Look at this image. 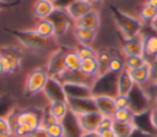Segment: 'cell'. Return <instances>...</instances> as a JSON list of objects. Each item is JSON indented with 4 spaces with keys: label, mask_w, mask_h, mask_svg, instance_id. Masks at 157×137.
Returning a JSON list of instances; mask_svg holds the SVG:
<instances>
[{
    "label": "cell",
    "mask_w": 157,
    "mask_h": 137,
    "mask_svg": "<svg viewBox=\"0 0 157 137\" xmlns=\"http://www.w3.org/2000/svg\"><path fill=\"white\" fill-rule=\"evenodd\" d=\"M110 13L113 17V21L115 22L118 29L120 31L123 38H132L142 33V22L140 18L134 17L126 12H123L117 6H110Z\"/></svg>",
    "instance_id": "cell-1"
},
{
    "label": "cell",
    "mask_w": 157,
    "mask_h": 137,
    "mask_svg": "<svg viewBox=\"0 0 157 137\" xmlns=\"http://www.w3.org/2000/svg\"><path fill=\"white\" fill-rule=\"evenodd\" d=\"M42 114L34 110H22L15 114V121L12 124V133L15 137H26L29 132L34 131L40 126Z\"/></svg>",
    "instance_id": "cell-2"
},
{
    "label": "cell",
    "mask_w": 157,
    "mask_h": 137,
    "mask_svg": "<svg viewBox=\"0 0 157 137\" xmlns=\"http://www.w3.org/2000/svg\"><path fill=\"white\" fill-rule=\"evenodd\" d=\"M9 33H11L23 48L33 51H43L47 48H50L53 45L54 39H45L40 35H38L33 28L31 29H7Z\"/></svg>",
    "instance_id": "cell-3"
},
{
    "label": "cell",
    "mask_w": 157,
    "mask_h": 137,
    "mask_svg": "<svg viewBox=\"0 0 157 137\" xmlns=\"http://www.w3.org/2000/svg\"><path fill=\"white\" fill-rule=\"evenodd\" d=\"M49 78H50V76L47 72L45 67L39 66V67L32 68L25 78L23 94L27 98H29V97L37 95L39 93H43Z\"/></svg>",
    "instance_id": "cell-4"
},
{
    "label": "cell",
    "mask_w": 157,
    "mask_h": 137,
    "mask_svg": "<svg viewBox=\"0 0 157 137\" xmlns=\"http://www.w3.org/2000/svg\"><path fill=\"white\" fill-rule=\"evenodd\" d=\"M22 65L21 51L16 46L0 48V75H11Z\"/></svg>",
    "instance_id": "cell-5"
},
{
    "label": "cell",
    "mask_w": 157,
    "mask_h": 137,
    "mask_svg": "<svg viewBox=\"0 0 157 137\" xmlns=\"http://www.w3.org/2000/svg\"><path fill=\"white\" fill-rule=\"evenodd\" d=\"M67 50L69 49L60 46V48L54 49L49 54V57H48V61L45 65V70L50 77L59 78L66 71V68H65V54Z\"/></svg>",
    "instance_id": "cell-6"
},
{
    "label": "cell",
    "mask_w": 157,
    "mask_h": 137,
    "mask_svg": "<svg viewBox=\"0 0 157 137\" xmlns=\"http://www.w3.org/2000/svg\"><path fill=\"white\" fill-rule=\"evenodd\" d=\"M117 77L118 75L105 72L94 78L92 83V93L96 94H105L110 97L117 95Z\"/></svg>",
    "instance_id": "cell-7"
},
{
    "label": "cell",
    "mask_w": 157,
    "mask_h": 137,
    "mask_svg": "<svg viewBox=\"0 0 157 137\" xmlns=\"http://www.w3.org/2000/svg\"><path fill=\"white\" fill-rule=\"evenodd\" d=\"M54 28H55V38H61L67 33L69 29L74 28V21L70 18L65 9L55 6V10L49 16Z\"/></svg>",
    "instance_id": "cell-8"
},
{
    "label": "cell",
    "mask_w": 157,
    "mask_h": 137,
    "mask_svg": "<svg viewBox=\"0 0 157 137\" xmlns=\"http://www.w3.org/2000/svg\"><path fill=\"white\" fill-rule=\"evenodd\" d=\"M129 99H130L129 109L135 114V116L144 114L152 105V102L150 100V98L147 97V94L145 93V91L141 86L135 84V87L132 88V91L129 94Z\"/></svg>",
    "instance_id": "cell-9"
},
{
    "label": "cell",
    "mask_w": 157,
    "mask_h": 137,
    "mask_svg": "<svg viewBox=\"0 0 157 137\" xmlns=\"http://www.w3.org/2000/svg\"><path fill=\"white\" fill-rule=\"evenodd\" d=\"M74 119L80 128L81 132H93L98 130V126L103 119V115L98 113L97 110L94 111H88V113H82V114H72Z\"/></svg>",
    "instance_id": "cell-10"
},
{
    "label": "cell",
    "mask_w": 157,
    "mask_h": 137,
    "mask_svg": "<svg viewBox=\"0 0 157 137\" xmlns=\"http://www.w3.org/2000/svg\"><path fill=\"white\" fill-rule=\"evenodd\" d=\"M65 94L67 98L74 99H87L92 98V87L91 84L82 82H64L63 83Z\"/></svg>",
    "instance_id": "cell-11"
},
{
    "label": "cell",
    "mask_w": 157,
    "mask_h": 137,
    "mask_svg": "<svg viewBox=\"0 0 157 137\" xmlns=\"http://www.w3.org/2000/svg\"><path fill=\"white\" fill-rule=\"evenodd\" d=\"M43 93H44L45 98L49 100V103L50 102H66L67 100L63 83L58 78H54V77H50L48 80Z\"/></svg>",
    "instance_id": "cell-12"
},
{
    "label": "cell",
    "mask_w": 157,
    "mask_h": 137,
    "mask_svg": "<svg viewBox=\"0 0 157 137\" xmlns=\"http://www.w3.org/2000/svg\"><path fill=\"white\" fill-rule=\"evenodd\" d=\"M121 51L125 57L134 55H144V34L140 33L132 38H123L121 42Z\"/></svg>",
    "instance_id": "cell-13"
},
{
    "label": "cell",
    "mask_w": 157,
    "mask_h": 137,
    "mask_svg": "<svg viewBox=\"0 0 157 137\" xmlns=\"http://www.w3.org/2000/svg\"><path fill=\"white\" fill-rule=\"evenodd\" d=\"M96 110L98 113H101L103 116H110L113 117L117 108L114 104V97L110 95H105V94H96L92 95Z\"/></svg>",
    "instance_id": "cell-14"
},
{
    "label": "cell",
    "mask_w": 157,
    "mask_h": 137,
    "mask_svg": "<svg viewBox=\"0 0 157 137\" xmlns=\"http://www.w3.org/2000/svg\"><path fill=\"white\" fill-rule=\"evenodd\" d=\"M70 113L71 114H82V113H88V111H94L96 106L93 103L92 98L87 99H74V98H67L66 100Z\"/></svg>",
    "instance_id": "cell-15"
},
{
    "label": "cell",
    "mask_w": 157,
    "mask_h": 137,
    "mask_svg": "<svg viewBox=\"0 0 157 137\" xmlns=\"http://www.w3.org/2000/svg\"><path fill=\"white\" fill-rule=\"evenodd\" d=\"M99 22H101L99 12L97 10H91L87 13H85L82 17H80L77 21H75L74 26L75 27H81V28H86V29L97 31V28L99 27Z\"/></svg>",
    "instance_id": "cell-16"
},
{
    "label": "cell",
    "mask_w": 157,
    "mask_h": 137,
    "mask_svg": "<svg viewBox=\"0 0 157 137\" xmlns=\"http://www.w3.org/2000/svg\"><path fill=\"white\" fill-rule=\"evenodd\" d=\"M130 73L131 80L134 81V83L136 86H146L147 83H150L151 80V62L150 60L141 67L135 68V70H128Z\"/></svg>",
    "instance_id": "cell-17"
},
{
    "label": "cell",
    "mask_w": 157,
    "mask_h": 137,
    "mask_svg": "<svg viewBox=\"0 0 157 137\" xmlns=\"http://www.w3.org/2000/svg\"><path fill=\"white\" fill-rule=\"evenodd\" d=\"M55 121H59V122H63L66 116L69 115L70 113V109H69V105L66 102H50L48 104V108L45 110Z\"/></svg>",
    "instance_id": "cell-18"
},
{
    "label": "cell",
    "mask_w": 157,
    "mask_h": 137,
    "mask_svg": "<svg viewBox=\"0 0 157 137\" xmlns=\"http://www.w3.org/2000/svg\"><path fill=\"white\" fill-rule=\"evenodd\" d=\"M91 10H93V9L87 2H85L83 0H72L65 7V11L67 12V15L70 16V18L74 22L77 21L80 17H82L85 13H87Z\"/></svg>",
    "instance_id": "cell-19"
},
{
    "label": "cell",
    "mask_w": 157,
    "mask_h": 137,
    "mask_svg": "<svg viewBox=\"0 0 157 137\" xmlns=\"http://www.w3.org/2000/svg\"><path fill=\"white\" fill-rule=\"evenodd\" d=\"M134 87H135V83L130 77L129 71L124 68L117 77V94L129 95Z\"/></svg>",
    "instance_id": "cell-20"
},
{
    "label": "cell",
    "mask_w": 157,
    "mask_h": 137,
    "mask_svg": "<svg viewBox=\"0 0 157 137\" xmlns=\"http://www.w3.org/2000/svg\"><path fill=\"white\" fill-rule=\"evenodd\" d=\"M55 10V4L50 0H37L33 5V16L38 20L49 18V16Z\"/></svg>",
    "instance_id": "cell-21"
},
{
    "label": "cell",
    "mask_w": 157,
    "mask_h": 137,
    "mask_svg": "<svg viewBox=\"0 0 157 137\" xmlns=\"http://www.w3.org/2000/svg\"><path fill=\"white\" fill-rule=\"evenodd\" d=\"M33 31L38 35H40L45 39H55V28L49 18L37 20V22L34 23Z\"/></svg>",
    "instance_id": "cell-22"
},
{
    "label": "cell",
    "mask_w": 157,
    "mask_h": 137,
    "mask_svg": "<svg viewBox=\"0 0 157 137\" xmlns=\"http://www.w3.org/2000/svg\"><path fill=\"white\" fill-rule=\"evenodd\" d=\"M72 34H74L75 39L77 40L78 45H92L94 39H96L97 31L86 29V28H81V27H75L74 26Z\"/></svg>",
    "instance_id": "cell-23"
},
{
    "label": "cell",
    "mask_w": 157,
    "mask_h": 137,
    "mask_svg": "<svg viewBox=\"0 0 157 137\" xmlns=\"http://www.w3.org/2000/svg\"><path fill=\"white\" fill-rule=\"evenodd\" d=\"M137 130L135 121L131 122H117L113 121V131L115 137H131Z\"/></svg>",
    "instance_id": "cell-24"
},
{
    "label": "cell",
    "mask_w": 157,
    "mask_h": 137,
    "mask_svg": "<svg viewBox=\"0 0 157 137\" xmlns=\"http://www.w3.org/2000/svg\"><path fill=\"white\" fill-rule=\"evenodd\" d=\"M144 56L151 60L157 56V33L144 34Z\"/></svg>",
    "instance_id": "cell-25"
},
{
    "label": "cell",
    "mask_w": 157,
    "mask_h": 137,
    "mask_svg": "<svg viewBox=\"0 0 157 137\" xmlns=\"http://www.w3.org/2000/svg\"><path fill=\"white\" fill-rule=\"evenodd\" d=\"M80 72L92 80H94L96 77L99 76V67L97 64L96 57L93 59H86V60H81V66H80Z\"/></svg>",
    "instance_id": "cell-26"
},
{
    "label": "cell",
    "mask_w": 157,
    "mask_h": 137,
    "mask_svg": "<svg viewBox=\"0 0 157 137\" xmlns=\"http://www.w3.org/2000/svg\"><path fill=\"white\" fill-rule=\"evenodd\" d=\"M81 66V59L76 54L75 49H70L65 54V68L67 72H78Z\"/></svg>",
    "instance_id": "cell-27"
},
{
    "label": "cell",
    "mask_w": 157,
    "mask_h": 137,
    "mask_svg": "<svg viewBox=\"0 0 157 137\" xmlns=\"http://www.w3.org/2000/svg\"><path fill=\"white\" fill-rule=\"evenodd\" d=\"M112 57H113V55L108 50L98 51V54L96 56V60H97V64H98V67H99V76L108 72V66H109V62H110Z\"/></svg>",
    "instance_id": "cell-28"
},
{
    "label": "cell",
    "mask_w": 157,
    "mask_h": 137,
    "mask_svg": "<svg viewBox=\"0 0 157 137\" xmlns=\"http://www.w3.org/2000/svg\"><path fill=\"white\" fill-rule=\"evenodd\" d=\"M148 60L144 55H134V56H128L124 60V65L126 70H135L141 66H144Z\"/></svg>",
    "instance_id": "cell-29"
},
{
    "label": "cell",
    "mask_w": 157,
    "mask_h": 137,
    "mask_svg": "<svg viewBox=\"0 0 157 137\" xmlns=\"http://www.w3.org/2000/svg\"><path fill=\"white\" fill-rule=\"evenodd\" d=\"M113 121L117 122H131L135 121V114L129 109H117L113 115Z\"/></svg>",
    "instance_id": "cell-30"
},
{
    "label": "cell",
    "mask_w": 157,
    "mask_h": 137,
    "mask_svg": "<svg viewBox=\"0 0 157 137\" xmlns=\"http://www.w3.org/2000/svg\"><path fill=\"white\" fill-rule=\"evenodd\" d=\"M140 20H141V22L142 23H146V22H152V20L157 16V9H155V7H152V6H150V5H146L145 2L142 4V6H141V9H140Z\"/></svg>",
    "instance_id": "cell-31"
},
{
    "label": "cell",
    "mask_w": 157,
    "mask_h": 137,
    "mask_svg": "<svg viewBox=\"0 0 157 137\" xmlns=\"http://www.w3.org/2000/svg\"><path fill=\"white\" fill-rule=\"evenodd\" d=\"M76 54L80 56L81 60H86V59H93L97 56L98 50H96L92 45H78L75 48Z\"/></svg>",
    "instance_id": "cell-32"
},
{
    "label": "cell",
    "mask_w": 157,
    "mask_h": 137,
    "mask_svg": "<svg viewBox=\"0 0 157 137\" xmlns=\"http://www.w3.org/2000/svg\"><path fill=\"white\" fill-rule=\"evenodd\" d=\"M47 131L50 137H66L65 126L63 122H59V121H55L50 126H48Z\"/></svg>",
    "instance_id": "cell-33"
},
{
    "label": "cell",
    "mask_w": 157,
    "mask_h": 137,
    "mask_svg": "<svg viewBox=\"0 0 157 137\" xmlns=\"http://www.w3.org/2000/svg\"><path fill=\"white\" fill-rule=\"evenodd\" d=\"M124 68H125V65H124V61L120 57L113 56L110 59V62H109V66H108V72L114 73V75H119Z\"/></svg>",
    "instance_id": "cell-34"
},
{
    "label": "cell",
    "mask_w": 157,
    "mask_h": 137,
    "mask_svg": "<svg viewBox=\"0 0 157 137\" xmlns=\"http://www.w3.org/2000/svg\"><path fill=\"white\" fill-rule=\"evenodd\" d=\"M114 104L117 109H126L130 108V99L129 95H121V94H117L114 97Z\"/></svg>",
    "instance_id": "cell-35"
},
{
    "label": "cell",
    "mask_w": 157,
    "mask_h": 137,
    "mask_svg": "<svg viewBox=\"0 0 157 137\" xmlns=\"http://www.w3.org/2000/svg\"><path fill=\"white\" fill-rule=\"evenodd\" d=\"M142 88L151 102L157 100V82H150L146 86H144Z\"/></svg>",
    "instance_id": "cell-36"
},
{
    "label": "cell",
    "mask_w": 157,
    "mask_h": 137,
    "mask_svg": "<svg viewBox=\"0 0 157 137\" xmlns=\"http://www.w3.org/2000/svg\"><path fill=\"white\" fill-rule=\"evenodd\" d=\"M0 132L12 133V124H11V120H10V115L0 116Z\"/></svg>",
    "instance_id": "cell-37"
},
{
    "label": "cell",
    "mask_w": 157,
    "mask_h": 137,
    "mask_svg": "<svg viewBox=\"0 0 157 137\" xmlns=\"http://www.w3.org/2000/svg\"><path fill=\"white\" fill-rule=\"evenodd\" d=\"M26 137H50V136H49L47 128H44V127H38V128H36L34 131L29 132Z\"/></svg>",
    "instance_id": "cell-38"
},
{
    "label": "cell",
    "mask_w": 157,
    "mask_h": 137,
    "mask_svg": "<svg viewBox=\"0 0 157 137\" xmlns=\"http://www.w3.org/2000/svg\"><path fill=\"white\" fill-rule=\"evenodd\" d=\"M151 62V80L150 82H157V56L152 60H150Z\"/></svg>",
    "instance_id": "cell-39"
},
{
    "label": "cell",
    "mask_w": 157,
    "mask_h": 137,
    "mask_svg": "<svg viewBox=\"0 0 157 137\" xmlns=\"http://www.w3.org/2000/svg\"><path fill=\"white\" fill-rule=\"evenodd\" d=\"M148 119H150L151 126L155 130H157V108L153 106V108L150 109V116H148Z\"/></svg>",
    "instance_id": "cell-40"
},
{
    "label": "cell",
    "mask_w": 157,
    "mask_h": 137,
    "mask_svg": "<svg viewBox=\"0 0 157 137\" xmlns=\"http://www.w3.org/2000/svg\"><path fill=\"white\" fill-rule=\"evenodd\" d=\"M18 4V1H10V0H0V11L6 10L9 7L16 6Z\"/></svg>",
    "instance_id": "cell-41"
},
{
    "label": "cell",
    "mask_w": 157,
    "mask_h": 137,
    "mask_svg": "<svg viewBox=\"0 0 157 137\" xmlns=\"http://www.w3.org/2000/svg\"><path fill=\"white\" fill-rule=\"evenodd\" d=\"M97 132L99 133V136H101V137H115L114 131H113V127H110V128H103V130H98Z\"/></svg>",
    "instance_id": "cell-42"
},
{
    "label": "cell",
    "mask_w": 157,
    "mask_h": 137,
    "mask_svg": "<svg viewBox=\"0 0 157 137\" xmlns=\"http://www.w3.org/2000/svg\"><path fill=\"white\" fill-rule=\"evenodd\" d=\"M83 1H85V2H87V4H88L93 10H97V11H98V9H97V7L102 4V1H103V0H83Z\"/></svg>",
    "instance_id": "cell-43"
},
{
    "label": "cell",
    "mask_w": 157,
    "mask_h": 137,
    "mask_svg": "<svg viewBox=\"0 0 157 137\" xmlns=\"http://www.w3.org/2000/svg\"><path fill=\"white\" fill-rule=\"evenodd\" d=\"M78 137H101V136L97 131H93V132H81Z\"/></svg>",
    "instance_id": "cell-44"
},
{
    "label": "cell",
    "mask_w": 157,
    "mask_h": 137,
    "mask_svg": "<svg viewBox=\"0 0 157 137\" xmlns=\"http://www.w3.org/2000/svg\"><path fill=\"white\" fill-rule=\"evenodd\" d=\"M150 27H151V28H152V29H153V31L157 33V16H156V17L152 20V22L150 23Z\"/></svg>",
    "instance_id": "cell-45"
},
{
    "label": "cell",
    "mask_w": 157,
    "mask_h": 137,
    "mask_svg": "<svg viewBox=\"0 0 157 137\" xmlns=\"http://www.w3.org/2000/svg\"><path fill=\"white\" fill-rule=\"evenodd\" d=\"M145 4L146 5H150L155 9H157V0H145Z\"/></svg>",
    "instance_id": "cell-46"
},
{
    "label": "cell",
    "mask_w": 157,
    "mask_h": 137,
    "mask_svg": "<svg viewBox=\"0 0 157 137\" xmlns=\"http://www.w3.org/2000/svg\"><path fill=\"white\" fill-rule=\"evenodd\" d=\"M0 137H15L13 133H4V132H0Z\"/></svg>",
    "instance_id": "cell-47"
},
{
    "label": "cell",
    "mask_w": 157,
    "mask_h": 137,
    "mask_svg": "<svg viewBox=\"0 0 157 137\" xmlns=\"http://www.w3.org/2000/svg\"><path fill=\"white\" fill-rule=\"evenodd\" d=\"M152 105H153L155 108H157V100H155V102H152Z\"/></svg>",
    "instance_id": "cell-48"
},
{
    "label": "cell",
    "mask_w": 157,
    "mask_h": 137,
    "mask_svg": "<svg viewBox=\"0 0 157 137\" xmlns=\"http://www.w3.org/2000/svg\"><path fill=\"white\" fill-rule=\"evenodd\" d=\"M50 1H53V2H54V4H56V2H58V1H59V0H50Z\"/></svg>",
    "instance_id": "cell-49"
}]
</instances>
